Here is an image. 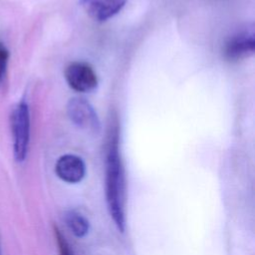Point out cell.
Instances as JSON below:
<instances>
[{"instance_id":"6da1fadb","label":"cell","mask_w":255,"mask_h":255,"mask_svg":"<svg viewBox=\"0 0 255 255\" xmlns=\"http://www.w3.org/2000/svg\"><path fill=\"white\" fill-rule=\"evenodd\" d=\"M106 195L110 214L121 231L125 229V177L118 137L113 135L107 154Z\"/></svg>"},{"instance_id":"ba28073f","label":"cell","mask_w":255,"mask_h":255,"mask_svg":"<svg viewBox=\"0 0 255 255\" xmlns=\"http://www.w3.org/2000/svg\"><path fill=\"white\" fill-rule=\"evenodd\" d=\"M66 222L70 230L78 237H83L89 231V221L78 212L70 211L66 215Z\"/></svg>"},{"instance_id":"277c9868","label":"cell","mask_w":255,"mask_h":255,"mask_svg":"<svg viewBox=\"0 0 255 255\" xmlns=\"http://www.w3.org/2000/svg\"><path fill=\"white\" fill-rule=\"evenodd\" d=\"M67 113L72 123L81 129L98 132L101 125L96 111L84 98H72L68 102Z\"/></svg>"},{"instance_id":"3957f363","label":"cell","mask_w":255,"mask_h":255,"mask_svg":"<svg viewBox=\"0 0 255 255\" xmlns=\"http://www.w3.org/2000/svg\"><path fill=\"white\" fill-rule=\"evenodd\" d=\"M255 33L253 27L244 28L230 36L223 47V55L230 62L244 60L254 54Z\"/></svg>"},{"instance_id":"52a82bcc","label":"cell","mask_w":255,"mask_h":255,"mask_svg":"<svg viewBox=\"0 0 255 255\" xmlns=\"http://www.w3.org/2000/svg\"><path fill=\"white\" fill-rule=\"evenodd\" d=\"M55 171L64 181L76 183L83 179L86 167L83 159L75 154L62 155L56 162Z\"/></svg>"},{"instance_id":"8fae6325","label":"cell","mask_w":255,"mask_h":255,"mask_svg":"<svg viewBox=\"0 0 255 255\" xmlns=\"http://www.w3.org/2000/svg\"><path fill=\"white\" fill-rule=\"evenodd\" d=\"M0 255H2V251H1V244H0Z\"/></svg>"},{"instance_id":"9c48e42d","label":"cell","mask_w":255,"mask_h":255,"mask_svg":"<svg viewBox=\"0 0 255 255\" xmlns=\"http://www.w3.org/2000/svg\"><path fill=\"white\" fill-rule=\"evenodd\" d=\"M9 56L8 49L2 42H0V87H2L6 78Z\"/></svg>"},{"instance_id":"7a4b0ae2","label":"cell","mask_w":255,"mask_h":255,"mask_svg":"<svg viewBox=\"0 0 255 255\" xmlns=\"http://www.w3.org/2000/svg\"><path fill=\"white\" fill-rule=\"evenodd\" d=\"M11 129L14 157L18 162H22L27 156L30 141V113L25 101L18 103L12 111Z\"/></svg>"},{"instance_id":"8992f818","label":"cell","mask_w":255,"mask_h":255,"mask_svg":"<svg viewBox=\"0 0 255 255\" xmlns=\"http://www.w3.org/2000/svg\"><path fill=\"white\" fill-rule=\"evenodd\" d=\"M127 0H80L79 3L87 15L97 22H104L117 15Z\"/></svg>"},{"instance_id":"5b68a950","label":"cell","mask_w":255,"mask_h":255,"mask_svg":"<svg viewBox=\"0 0 255 255\" xmlns=\"http://www.w3.org/2000/svg\"><path fill=\"white\" fill-rule=\"evenodd\" d=\"M68 85L76 92L89 93L98 86V77L94 69L85 62L71 63L65 70Z\"/></svg>"},{"instance_id":"30bf717a","label":"cell","mask_w":255,"mask_h":255,"mask_svg":"<svg viewBox=\"0 0 255 255\" xmlns=\"http://www.w3.org/2000/svg\"><path fill=\"white\" fill-rule=\"evenodd\" d=\"M54 232H55V237H56V240H57V244H58L60 255H73V253L71 252V249H70V246H69L68 242L66 241L65 237L62 235L60 230H58L55 227Z\"/></svg>"}]
</instances>
